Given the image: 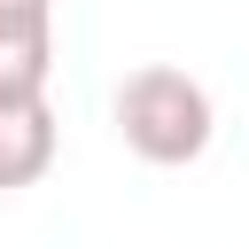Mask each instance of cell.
Here are the masks:
<instances>
[{"label": "cell", "mask_w": 249, "mask_h": 249, "mask_svg": "<svg viewBox=\"0 0 249 249\" xmlns=\"http://www.w3.org/2000/svg\"><path fill=\"white\" fill-rule=\"evenodd\" d=\"M47 163H54V109H47V101H16V109H0V195L39 187Z\"/></svg>", "instance_id": "3"}, {"label": "cell", "mask_w": 249, "mask_h": 249, "mask_svg": "<svg viewBox=\"0 0 249 249\" xmlns=\"http://www.w3.org/2000/svg\"><path fill=\"white\" fill-rule=\"evenodd\" d=\"M54 78V0H0V109L47 101Z\"/></svg>", "instance_id": "2"}, {"label": "cell", "mask_w": 249, "mask_h": 249, "mask_svg": "<svg viewBox=\"0 0 249 249\" xmlns=\"http://www.w3.org/2000/svg\"><path fill=\"white\" fill-rule=\"evenodd\" d=\"M218 132V109L202 93V78H187L179 62H140L124 86H117V140L140 156V163H195Z\"/></svg>", "instance_id": "1"}]
</instances>
